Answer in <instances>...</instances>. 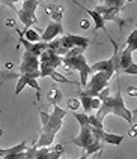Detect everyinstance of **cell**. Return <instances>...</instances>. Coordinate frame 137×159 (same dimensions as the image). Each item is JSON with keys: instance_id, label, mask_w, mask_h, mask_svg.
I'll return each instance as SVG.
<instances>
[{"instance_id": "obj_1", "label": "cell", "mask_w": 137, "mask_h": 159, "mask_svg": "<svg viewBox=\"0 0 137 159\" xmlns=\"http://www.w3.org/2000/svg\"><path fill=\"white\" fill-rule=\"evenodd\" d=\"M74 119L78 122L80 125V132L78 135L71 140V144L84 149L86 155L89 156L92 153H97L102 149V134L104 129H97L89 123V114H84V113H74Z\"/></svg>"}, {"instance_id": "obj_2", "label": "cell", "mask_w": 137, "mask_h": 159, "mask_svg": "<svg viewBox=\"0 0 137 159\" xmlns=\"http://www.w3.org/2000/svg\"><path fill=\"white\" fill-rule=\"evenodd\" d=\"M41 116V125H42V132L41 137L32 147L33 149H42V147H50L54 141L56 134L60 131L64 119L66 116V110L60 108L59 105H53V113L48 114L45 111H39Z\"/></svg>"}, {"instance_id": "obj_3", "label": "cell", "mask_w": 137, "mask_h": 159, "mask_svg": "<svg viewBox=\"0 0 137 159\" xmlns=\"http://www.w3.org/2000/svg\"><path fill=\"white\" fill-rule=\"evenodd\" d=\"M107 114H115V116H118V117H120V119H124V120H127L130 125L133 123V114L125 107V102H124V98H122V92L120 90H118L115 95H110L107 99H104L102 104H101V108L97 111L95 116H97L98 120L102 122L104 117Z\"/></svg>"}, {"instance_id": "obj_4", "label": "cell", "mask_w": 137, "mask_h": 159, "mask_svg": "<svg viewBox=\"0 0 137 159\" xmlns=\"http://www.w3.org/2000/svg\"><path fill=\"white\" fill-rule=\"evenodd\" d=\"M2 5H6L11 9H14L18 15L20 21L24 24V30L32 29V26H35L38 23L36 18V9L39 6V2L38 0H24L21 2V8H15V2H11V0H3L0 2Z\"/></svg>"}, {"instance_id": "obj_5", "label": "cell", "mask_w": 137, "mask_h": 159, "mask_svg": "<svg viewBox=\"0 0 137 159\" xmlns=\"http://www.w3.org/2000/svg\"><path fill=\"white\" fill-rule=\"evenodd\" d=\"M62 65H64V69L66 72H73V71L78 72L80 74V87H86L92 71L87 60H86V57H84V54H80V56H65V57H62Z\"/></svg>"}, {"instance_id": "obj_6", "label": "cell", "mask_w": 137, "mask_h": 159, "mask_svg": "<svg viewBox=\"0 0 137 159\" xmlns=\"http://www.w3.org/2000/svg\"><path fill=\"white\" fill-rule=\"evenodd\" d=\"M127 3H130V2H127V0H104L102 3L97 5L93 11L97 14H100L106 23L115 21L119 26H122V20L119 18V12L122 11L124 5H127Z\"/></svg>"}, {"instance_id": "obj_7", "label": "cell", "mask_w": 137, "mask_h": 159, "mask_svg": "<svg viewBox=\"0 0 137 159\" xmlns=\"http://www.w3.org/2000/svg\"><path fill=\"white\" fill-rule=\"evenodd\" d=\"M113 74L109 72H95L92 74V77H89V81L86 84V87L80 93V96H89V98H97L101 90H104L106 87H109V81L111 78Z\"/></svg>"}, {"instance_id": "obj_8", "label": "cell", "mask_w": 137, "mask_h": 159, "mask_svg": "<svg viewBox=\"0 0 137 159\" xmlns=\"http://www.w3.org/2000/svg\"><path fill=\"white\" fill-rule=\"evenodd\" d=\"M20 75H29L30 78H41V72H39V57L35 54L24 51L21 56V63L18 66Z\"/></svg>"}, {"instance_id": "obj_9", "label": "cell", "mask_w": 137, "mask_h": 159, "mask_svg": "<svg viewBox=\"0 0 137 159\" xmlns=\"http://www.w3.org/2000/svg\"><path fill=\"white\" fill-rule=\"evenodd\" d=\"M62 65V57L51 51H44L39 56V72H41V78L48 77L56 68H59Z\"/></svg>"}, {"instance_id": "obj_10", "label": "cell", "mask_w": 137, "mask_h": 159, "mask_svg": "<svg viewBox=\"0 0 137 159\" xmlns=\"http://www.w3.org/2000/svg\"><path fill=\"white\" fill-rule=\"evenodd\" d=\"M64 152L65 147L62 144H56L53 149H50V147H42V149L29 147L26 150V159H60Z\"/></svg>"}, {"instance_id": "obj_11", "label": "cell", "mask_w": 137, "mask_h": 159, "mask_svg": "<svg viewBox=\"0 0 137 159\" xmlns=\"http://www.w3.org/2000/svg\"><path fill=\"white\" fill-rule=\"evenodd\" d=\"M64 33H65V30H64L62 23H54V21H51V23H48L47 29L42 32V35H41V42L50 44L51 41H54L56 38L62 36Z\"/></svg>"}, {"instance_id": "obj_12", "label": "cell", "mask_w": 137, "mask_h": 159, "mask_svg": "<svg viewBox=\"0 0 137 159\" xmlns=\"http://www.w3.org/2000/svg\"><path fill=\"white\" fill-rule=\"evenodd\" d=\"M92 74L95 72H109V74H115V65L111 62V59L107 60H100V62H95L91 66Z\"/></svg>"}, {"instance_id": "obj_13", "label": "cell", "mask_w": 137, "mask_h": 159, "mask_svg": "<svg viewBox=\"0 0 137 159\" xmlns=\"http://www.w3.org/2000/svg\"><path fill=\"white\" fill-rule=\"evenodd\" d=\"M133 62V53H130L127 48H122L119 51V68H120V72L124 71L125 68H128Z\"/></svg>"}, {"instance_id": "obj_14", "label": "cell", "mask_w": 137, "mask_h": 159, "mask_svg": "<svg viewBox=\"0 0 137 159\" xmlns=\"http://www.w3.org/2000/svg\"><path fill=\"white\" fill-rule=\"evenodd\" d=\"M29 147H27V141H23L14 146V147H9V149H0V158H5L8 155H14V153H20V152H26Z\"/></svg>"}, {"instance_id": "obj_15", "label": "cell", "mask_w": 137, "mask_h": 159, "mask_svg": "<svg viewBox=\"0 0 137 159\" xmlns=\"http://www.w3.org/2000/svg\"><path fill=\"white\" fill-rule=\"evenodd\" d=\"M84 12L93 20V23H95V30H106V21L102 20V17H101L100 14H97V12L92 11V9H84Z\"/></svg>"}, {"instance_id": "obj_16", "label": "cell", "mask_w": 137, "mask_h": 159, "mask_svg": "<svg viewBox=\"0 0 137 159\" xmlns=\"http://www.w3.org/2000/svg\"><path fill=\"white\" fill-rule=\"evenodd\" d=\"M102 141H106L107 144L119 146V144H122V141H124V137H122V135H116V134L106 132V131H104V134H102Z\"/></svg>"}, {"instance_id": "obj_17", "label": "cell", "mask_w": 137, "mask_h": 159, "mask_svg": "<svg viewBox=\"0 0 137 159\" xmlns=\"http://www.w3.org/2000/svg\"><path fill=\"white\" fill-rule=\"evenodd\" d=\"M47 101L51 105H57V102L62 101V92L57 87H51V90H48V93H47Z\"/></svg>"}, {"instance_id": "obj_18", "label": "cell", "mask_w": 137, "mask_h": 159, "mask_svg": "<svg viewBox=\"0 0 137 159\" xmlns=\"http://www.w3.org/2000/svg\"><path fill=\"white\" fill-rule=\"evenodd\" d=\"M124 48H127L130 53H133V51H136L137 50V29H134L130 36L127 38V42H125V47Z\"/></svg>"}, {"instance_id": "obj_19", "label": "cell", "mask_w": 137, "mask_h": 159, "mask_svg": "<svg viewBox=\"0 0 137 159\" xmlns=\"http://www.w3.org/2000/svg\"><path fill=\"white\" fill-rule=\"evenodd\" d=\"M23 38H24L27 42H30V44H38V42L41 41V35L36 32V29H29V30H24Z\"/></svg>"}, {"instance_id": "obj_20", "label": "cell", "mask_w": 137, "mask_h": 159, "mask_svg": "<svg viewBox=\"0 0 137 159\" xmlns=\"http://www.w3.org/2000/svg\"><path fill=\"white\" fill-rule=\"evenodd\" d=\"M29 75H20L18 77V83H17V87H15V95H20L23 90H24V87L27 86V81H29Z\"/></svg>"}, {"instance_id": "obj_21", "label": "cell", "mask_w": 137, "mask_h": 159, "mask_svg": "<svg viewBox=\"0 0 137 159\" xmlns=\"http://www.w3.org/2000/svg\"><path fill=\"white\" fill-rule=\"evenodd\" d=\"M80 104H82L84 114H91L92 111V98L89 96H80Z\"/></svg>"}, {"instance_id": "obj_22", "label": "cell", "mask_w": 137, "mask_h": 159, "mask_svg": "<svg viewBox=\"0 0 137 159\" xmlns=\"http://www.w3.org/2000/svg\"><path fill=\"white\" fill-rule=\"evenodd\" d=\"M48 77H51V78L54 80L56 83H64V84H71V83H74L73 80H69V78H66V77H64L62 74H59L57 71H53Z\"/></svg>"}, {"instance_id": "obj_23", "label": "cell", "mask_w": 137, "mask_h": 159, "mask_svg": "<svg viewBox=\"0 0 137 159\" xmlns=\"http://www.w3.org/2000/svg\"><path fill=\"white\" fill-rule=\"evenodd\" d=\"M66 105H68V110H69V111L77 113L78 108L82 107V104H80V99H77V98H69L68 102H66Z\"/></svg>"}, {"instance_id": "obj_24", "label": "cell", "mask_w": 137, "mask_h": 159, "mask_svg": "<svg viewBox=\"0 0 137 159\" xmlns=\"http://www.w3.org/2000/svg\"><path fill=\"white\" fill-rule=\"evenodd\" d=\"M64 11H65L64 6H56L54 12L51 14V18H53V21H54V23H62V17H64Z\"/></svg>"}, {"instance_id": "obj_25", "label": "cell", "mask_w": 137, "mask_h": 159, "mask_svg": "<svg viewBox=\"0 0 137 159\" xmlns=\"http://www.w3.org/2000/svg\"><path fill=\"white\" fill-rule=\"evenodd\" d=\"M120 74H127V75H137V63H131L128 68H125Z\"/></svg>"}, {"instance_id": "obj_26", "label": "cell", "mask_w": 137, "mask_h": 159, "mask_svg": "<svg viewBox=\"0 0 137 159\" xmlns=\"http://www.w3.org/2000/svg\"><path fill=\"white\" fill-rule=\"evenodd\" d=\"M110 95H111V90H110V87H106L104 90H101L100 93H98V96H97V98H98L101 102H102V101H104V99H107Z\"/></svg>"}, {"instance_id": "obj_27", "label": "cell", "mask_w": 137, "mask_h": 159, "mask_svg": "<svg viewBox=\"0 0 137 159\" xmlns=\"http://www.w3.org/2000/svg\"><path fill=\"white\" fill-rule=\"evenodd\" d=\"M3 159H26V152H20V153H14V155H8Z\"/></svg>"}, {"instance_id": "obj_28", "label": "cell", "mask_w": 137, "mask_h": 159, "mask_svg": "<svg viewBox=\"0 0 137 159\" xmlns=\"http://www.w3.org/2000/svg\"><path fill=\"white\" fill-rule=\"evenodd\" d=\"M101 104L102 102H101L98 98H92V111H98L101 108Z\"/></svg>"}, {"instance_id": "obj_29", "label": "cell", "mask_w": 137, "mask_h": 159, "mask_svg": "<svg viewBox=\"0 0 137 159\" xmlns=\"http://www.w3.org/2000/svg\"><path fill=\"white\" fill-rule=\"evenodd\" d=\"M56 6H57V5H53V3H50V5H45V6H44V11H45V14H48V15L51 17V14L54 12Z\"/></svg>"}, {"instance_id": "obj_30", "label": "cell", "mask_w": 137, "mask_h": 159, "mask_svg": "<svg viewBox=\"0 0 137 159\" xmlns=\"http://www.w3.org/2000/svg\"><path fill=\"white\" fill-rule=\"evenodd\" d=\"M127 95L131 98H137V87H133V86H130V87H127Z\"/></svg>"}, {"instance_id": "obj_31", "label": "cell", "mask_w": 137, "mask_h": 159, "mask_svg": "<svg viewBox=\"0 0 137 159\" xmlns=\"http://www.w3.org/2000/svg\"><path fill=\"white\" fill-rule=\"evenodd\" d=\"M80 27H82L83 30H87L89 27H91V21H89V18H84L80 21Z\"/></svg>"}, {"instance_id": "obj_32", "label": "cell", "mask_w": 137, "mask_h": 159, "mask_svg": "<svg viewBox=\"0 0 137 159\" xmlns=\"http://www.w3.org/2000/svg\"><path fill=\"white\" fill-rule=\"evenodd\" d=\"M5 24H6V27H14L15 26V23H14V20H12V18H8Z\"/></svg>"}, {"instance_id": "obj_33", "label": "cell", "mask_w": 137, "mask_h": 159, "mask_svg": "<svg viewBox=\"0 0 137 159\" xmlns=\"http://www.w3.org/2000/svg\"><path fill=\"white\" fill-rule=\"evenodd\" d=\"M128 135H130L131 138H134V137H137V132H134L133 129H130V131H128Z\"/></svg>"}, {"instance_id": "obj_34", "label": "cell", "mask_w": 137, "mask_h": 159, "mask_svg": "<svg viewBox=\"0 0 137 159\" xmlns=\"http://www.w3.org/2000/svg\"><path fill=\"white\" fill-rule=\"evenodd\" d=\"M5 66H6V69H8V71H11V69H12V68H14V65H12V63H6V65H5Z\"/></svg>"}, {"instance_id": "obj_35", "label": "cell", "mask_w": 137, "mask_h": 159, "mask_svg": "<svg viewBox=\"0 0 137 159\" xmlns=\"http://www.w3.org/2000/svg\"><path fill=\"white\" fill-rule=\"evenodd\" d=\"M131 129H133L134 132H137V123H136V125H133V128H131Z\"/></svg>"}, {"instance_id": "obj_36", "label": "cell", "mask_w": 137, "mask_h": 159, "mask_svg": "<svg viewBox=\"0 0 137 159\" xmlns=\"http://www.w3.org/2000/svg\"><path fill=\"white\" fill-rule=\"evenodd\" d=\"M78 159H87V155L84 153V155H83V156H80V158H78Z\"/></svg>"}, {"instance_id": "obj_37", "label": "cell", "mask_w": 137, "mask_h": 159, "mask_svg": "<svg viewBox=\"0 0 137 159\" xmlns=\"http://www.w3.org/2000/svg\"><path fill=\"white\" fill-rule=\"evenodd\" d=\"M131 114H133V116L137 114V107H136V110H134V111H131Z\"/></svg>"}, {"instance_id": "obj_38", "label": "cell", "mask_w": 137, "mask_h": 159, "mask_svg": "<svg viewBox=\"0 0 137 159\" xmlns=\"http://www.w3.org/2000/svg\"><path fill=\"white\" fill-rule=\"evenodd\" d=\"M2 135H3V129L0 128V137H2Z\"/></svg>"}, {"instance_id": "obj_39", "label": "cell", "mask_w": 137, "mask_h": 159, "mask_svg": "<svg viewBox=\"0 0 137 159\" xmlns=\"http://www.w3.org/2000/svg\"><path fill=\"white\" fill-rule=\"evenodd\" d=\"M0 114H2V110H0Z\"/></svg>"}, {"instance_id": "obj_40", "label": "cell", "mask_w": 137, "mask_h": 159, "mask_svg": "<svg viewBox=\"0 0 137 159\" xmlns=\"http://www.w3.org/2000/svg\"><path fill=\"white\" fill-rule=\"evenodd\" d=\"M136 29H137V26H136Z\"/></svg>"}, {"instance_id": "obj_41", "label": "cell", "mask_w": 137, "mask_h": 159, "mask_svg": "<svg viewBox=\"0 0 137 159\" xmlns=\"http://www.w3.org/2000/svg\"><path fill=\"white\" fill-rule=\"evenodd\" d=\"M65 159H66V158H65Z\"/></svg>"}]
</instances>
